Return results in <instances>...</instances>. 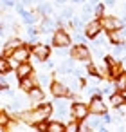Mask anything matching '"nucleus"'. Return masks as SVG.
Masks as SVG:
<instances>
[{
    "label": "nucleus",
    "mask_w": 126,
    "mask_h": 132,
    "mask_svg": "<svg viewBox=\"0 0 126 132\" xmlns=\"http://www.w3.org/2000/svg\"><path fill=\"white\" fill-rule=\"evenodd\" d=\"M90 94L92 96H99V89L97 87H90Z\"/></svg>",
    "instance_id": "38"
},
{
    "label": "nucleus",
    "mask_w": 126,
    "mask_h": 132,
    "mask_svg": "<svg viewBox=\"0 0 126 132\" xmlns=\"http://www.w3.org/2000/svg\"><path fill=\"white\" fill-rule=\"evenodd\" d=\"M18 119L24 121V123H29V125H36L38 121H43L45 116H43L38 109H34V110H29V112H22V114L18 116Z\"/></svg>",
    "instance_id": "1"
},
{
    "label": "nucleus",
    "mask_w": 126,
    "mask_h": 132,
    "mask_svg": "<svg viewBox=\"0 0 126 132\" xmlns=\"http://www.w3.org/2000/svg\"><path fill=\"white\" fill-rule=\"evenodd\" d=\"M22 105H24L22 100H20V98H15V101L9 105V110H18V109H22Z\"/></svg>",
    "instance_id": "29"
},
{
    "label": "nucleus",
    "mask_w": 126,
    "mask_h": 132,
    "mask_svg": "<svg viewBox=\"0 0 126 132\" xmlns=\"http://www.w3.org/2000/svg\"><path fill=\"white\" fill-rule=\"evenodd\" d=\"M85 119H86V123H88L90 130H101V132L104 130V123H103V121H101V119L97 118V114H92L90 118L86 116Z\"/></svg>",
    "instance_id": "11"
},
{
    "label": "nucleus",
    "mask_w": 126,
    "mask_h": 132,
    "mask_svg": "<svg viewBox=\"0 0 126 132\" xmlns=\"http://www.w3.org/2000/svg\"><path fill=\"white\" fill-rule=\"evenodd\" d=\"M99 24H101V27L106 29V31L121 29V27H122V20H119V18H115V16H103Z\"/></svg>",
    "instance_id": "3"
},
{
    "label": "nucleus",
    "mask_w": 126,
    "mask_h": 132,
    "mask_svg": "<svg viewBox=\"0 0 126 132\" xmlns=\"http://www.w3.org/2000/svg\"><path fill=\"white\" fill-rule=\"evenodd\" d=\"M40 83H43V85H51V78H49V76H40Z\"/></svg>",
    "instance_id": "34"
},
{
    "label": "nucleus",
    "mask_w": 126,
    "mask_h": 132,
    "mask_svg": "<svg viewBox=\"0 0 126 132\" xmlns=\"http://www.w3.org/2000/svg\"><path fill=\"white\" fill-rule=\"evenodd\" d=\"M103 11H104L103 6H101V4H95V13H97V15H103Z\"/></svg>",
    "instance_id": "37"
},
{
    "label": "nucleus",
    "mask_w": 126,
    "mask_h": 132,
    "mask_svg": "<svg viewBox=\"0 0 126 132\" xmlns=\"http://www.w3.org/2000/svg\"><path fill=\"white\" fill-rule=\"evenodd\" d=\"M4 89H7V81H6L2 76H0V90H4Z\"/></svg>",
    "instance_id": "35"
},
{
    "label": "nucleus",
    "mask_w": 126,
    "mask_h": 132,
    "mask_svg": "<svg viewBox=\"0 0 126 132\" xmlns=\"http://www.w3.org/2000/svg\"><path fill=\"white\" fill-rule=\"evenodd\" d=\"M88 112H90V114H97V116H101L103 112H106V105H104V101H101L99 96H94L92 101H90V105H88Z\"/></svg>",
    "instance_id": "7"
},
{
    "label": "nucleus",
    "mask_w": 126,
    "mask_h": 132,
    "mask_svg": "<svg viewBox=\"0 0 126 132\" xmlns=\"http://www.w3.org/2000/svg\"><path fill=\"white\" fill-rule=\"evenodd\" d=\"M90 2H92V4H94V6H95V4H97V2H99V0H90Z\"/></svg>",
    "instance_id": "46"
},
{
    "label": "nucleus",
    "mask_w": 126,
    "mask_h": 132,
    "mask_svg": "<svg viewBox=\"0 0 126 132\" xmlns=\"http://www.w3.org/2000/svg\"><path fill=\"white\" fill-rule=\"evenodd\" d=\"M43 33H52V29H54V22L51 20V18H47V20H43L42 22V27H40Z\"/></svg>",
    "instance_id": "22"
},
{
    "label": "nucleus",
    "mask_w": 126,
    "mask_h": 132,
    "mask_svg": "<svg viewBox=\"0 0 126 132\" xmlns=\"http://www.w3.org/2000/svg\"><path fill=\"white\" fill-rule=\"evenodd\" d=\"M38 2H42V0H38Z\"/></svg>",
    "instance_id": "48"
},
{
    "label": "nucleus",
    "mask_w": 126,
    "mask_h": 132,
    "mask_svg": "<svg viewBox=\"0 0 126 132\" xmlns=\"http://www.w3.org/2000/svg\"><path fill=\"white\" fill-rule=\"evenodd\" d=\"M77 127H79V125H77L76 121H72V123H69V125H67L65 128H67L69 132H76V130H77Z\"/></svg>",
    "instance_id": "32"
},
{
    "label": "nucleus",
    "mask_w": 126,
    "mask_h": 132,
    "mask_svg": "<svg viewBox=\"0 0 126 132\" xmlns=\"http://www.w3.org/2000/svg\"><path fill=\"white\" fill-rule=\"evenodd\" d=\"M11 71V63H9V60H7V56H0V74H7Z\"/></svg>",
    "instance_id": "16"
},
{
    "label": "nucleus",
    "mask_w": 126,
    "mask_h": 132,
    "mask_svg": "<svg viewBox=\"0 0 126 132\" xmlns=\"http://www.w3.org/2000/svg\"><path fill=\"white\" fill-rule=\"evenodd\" d=\"M92 16V7L90 6H85L83 7V15H81V20H88Z\"/></svg>",
    "instance_id": "28"
},
{
    "label": "nucleus",
    "mask_w": 126,
    "mask_h": 132,
    "mask_svg": "<svg viewBox=\"0 0 126 132\" xmlns=\"http://www.w3.org/2000/svg\"><path fill=\"white\" fill-rule=\"evenodd\" d=\"M122 103H124L122 94H110V105H112V107H119V105H122Z\"/></svg>",
    "instance_id": "20"
},
{
    "label": "nucleus",
    "mask_w": 126,
    "mask_h": 132,
    "mask_svg": "<svg viewBox=\"0 0 126 132\" xmlns=\"http://www.w3.org/2000/svg\"><path fill=\"white\" fill-rule=\"evenodd\" d=\"M2 9H4V4H0V11H2Z\"/></svg>",
    "instance_id": "47"
},
{
    "label": "nucleus",
    "mask_w": 126,
    "mask_h": 132,
    "mask_svg": "<svg viewBox=\"0 0 126 132\" xmlns=\"http://www.w3.org/2000/svg\"><path fill=\"white\" fill-rule=\"evenodd\" d=\"M122 15H124V22H126V4H124V7H122Z\"/></svg>",
    "instance_id": "41"
},
{
    "label": "nucleus",
    "mask_w": 126,
    "mask_h": 132,
    "mask_svg": "<svg viewBox=\"0 0 126 132\" xmlns=\"http://www.w3.org/2000/svg\"><path fill=\"white\" fill-rule=\"evenodd\" d=\"M33 87H36V81L31 78V74H29V76H25V78H20V89H22V90L29 92Z\"/></svg>",
    "instance_id": "15"
},
{
    "label": "nucleus",
    "mask_w": 126,
    "mask_h": 132,
    "mask_svg": "<svg viewBox=\"0 0 126 132\" xmlns=\"http://www.w3.org/2000/svg\"><path fill=\"white\" fill-rule=\"evenodd\" d=\"M121 94H122V98H124V101H126V89H122V92H121Z\"/></svg>",
    "instance_id": "43"
},
{
    "label": "nucleus",
    "mask_w": 126,
    "mask_h": 132,
    "mask_svg": "<svg viewBox=\"0 0 126 132\" xmlns=\"http://www.w3.org/2000/svg\"><path fill=\"white\" fill-rule=\"evenodd\" d=\"M69 18H72V9L70 7L63 9V13H61V20H69Z\"/></svg>",
    "instance_id": "30"
},
{
    "label": "nucleus",
    "mask_w": 126,
    "mask_h": 132,
    "mask_svg": "<svg viewBox=\"0 0 126 132\" xmlns=\"http://www.w3.org/2000/svg\"><path fill=\"white\" fill-rule=\"evenodd\" d=\"M29 74H33V65H31L29 62L18 63V67H16V76H18V78H25V76H29Z\"/></svg>",
    "instance_id": "12"
},
{
    "label": "nucleus",
    "mask_w": 126,
    "mask_h": 132,
    "mask_svg": "<svg viewBox=\"0 0 126 132\" xmlns=\"http://www.w3.org/2000/svg\"><path fill=\"white\" fill-rule=\"evenodd\" d=\"M33 54H34L38 60L45 62V60L49 58V54H51V49H49V45H45V44H36V45L33 47Z\"/></svg>",
    "instance_id": "9"
},
{
    "label": "nucleus",
    "mask_w": 126,
    "mask_h": 132,
    "mask_svg": "<svg viewBox=\"0 0 126 132\" xmlns=\"http://www.w3.org/2000/svg\"><path fill=\"white\" fill-rule=\"evenodd\" d=\"M38 13H42V15H52V7L49 4H40L38 6Z\"/></svg>",
    "instance_id": "25"
},
{
    "label": "nucleus",
    "mask_w": 126,
    "mask_h": 132,
    "mask_svg": "<svg viewBox=\"0 0 126 132\" xmlns=\"http://www.w3.org/2000/svg\"><path fill=\"white\" fill-rule=\"evenodd\" d=\"M108 40H110L113 45L124 44L126 36H124V33H122V27H121V29H112V31H108Z\"/></svg>",
    "instance_id": "10"
},
{
    "label": "nucleus",
    "mask_w": 126,
    "mask_h": 132,
    "mask_svg": "<svg viewBox=\"0 0 126 132\" xmlns=\"http://www.w3.org/2000/svg\"><path fill=\"white\" fill-rule=\"evenodd\" d=\"M70 112H72V116H74L77 121H81V119H85V118L88 116V107H86L85 103H81V101H76V103L72 105Z\"/></svg>",
    "instance_id": "6"
},
{
    "label": "nucleus",
    "mask_w": 126,
    "mask_h": 132,
    "mask_svg": "<svg viewBox=\"0 0 126 132\" xmlns=\"http://www.w3.org/2000/svg\"><path fill=\"white\" fill-rule=\"evenodd\" d=\"M104 4H106V6H113V4H115V0H104Z\"/></svg>",
    "instance_id": "40"
},
{
    "label": "nucleus",
    "mask_w": 126,
    "mask_h": 132,
    "mask_svg": "<svg viewBox=\"0 0 126 132\" xmlns=\"http://www.w3.org/2000/svg\"><path fill=\"white\" fill-rule=\"evenodd\" d=\"M20 2H22V4H31L33 0H20Z\"/></svg>",
    "instance_id": "42"
},
{
    "label": "nucleus",
    "mask_w": 126,
    "mask_h": 132,
    "mask_svg": "<svg viewBox=\"0 0 126 132\" xmlns=\"http://www.w3.org/2000/svg\"><path fill=\"white\" fill-rule=\"evenodd\" d=\"M115 85H117V89H126V74L124 72H121L119 76H117V81H115Z\"/></svg>",
    "instance_id": "24"
},
{
    "label": "nucleus",
    "mask_w": 126,
    "mask_h": 132,
    "mask_svg": "<svg viewBox=\"0 0 126 132\" xmlns=\"http://www.w3.org/2000/svg\"><path fill=\"white\" fill-rule=\"evenodd\" d=\"M77 130H83V132H88V130H90V127H88L86 119H81V125L77 127Z\"/></svg>",
    "instance_id": "31"
},
{
    "label": "nucleus",
    "mask_w": 126,
    "mask_h": 132,
    "mask_svg": "<svg viewBox=\"0 0 126 132\" xmlns=\"http://www.w3.org/2000/svg\"><path fill=\"white\" fill-rule=\"evenodd\" d=\"M70 56L74 60H79V62H88L90 60V51L83 45V44H77L72 51H70Z\"/></svg>",
    "instance_id": "2"
},
{
    "label": "nucleus",
    "mask_w": 126,
    "mask_h": 132,
    "mask_svg": "<svg viewBox=\"0 0 126 132\" xmlns=\"http://www.w3.org/2000/svg\"><path fill=\"white\" fill-rule=\"evenodd\" d=\"M101 116H104V118H103V123H112V118H110V116H106V112H103Z\"/></svg>",
    "instance_id": "39"
},
{
    "label": "nucleus",
    "mask_w": 126,
    "mask_h": 132,
    "mask_svg": "<svg viewBox=\"0 0 126 132\" xmlns=\"http://www.w3.org/2000/svg\"><path fill=\"white\" fill-rule=\"evenodd\" d=\"M56 2H58V4H65V0H56Z\"/></svg>",
    "instance_id": "45"
},
{
    "label": "nucleus",
    "mask_w": 126,
    "mask_h": 132,
    "mask_svg": "<svg viewBox=\"0 0 126 132\" xmlns=\"http://www.w3.org/2000/svg\"><path fill=\"white\" fill-rule=\"evenodd\" d=\"M72 71H74L72 62H63V63L60 65V72H61V74H72Z\"/></svg>",
    "instance_id": "21"
},
{
    "label": "nucleus",
    "mask_w": 126,
    "mask_h": 132,
    "mask_svg": "<svg viewBox=\"0 0 126 132\" xmlns=\"http://www.w3.org/2000/svg\"><path fill=\"white\" fill-rule=\"evenodd\" d=\"M2 4H4L6 7H13V6H15V0H2Z\"/></svg>",
    "instance_id": "36"
},
{
    "label": "nucleus",
    "mask_w": 126,
    "mask_h": 132,
    "mask_svg": "<svg viewBox=\"0 0 126 132\" xmlns=\"http://www.w3.org/2000/svg\"><path fill=\"white\" fill-rule=\"evenodd\" d=\"M29 54H31V51H29L27 47L20 45V47H16V49L11 53V58H13L16 63H22V62H27V60H29Z\"/></svg>",
    "instance_id": "8"
},
{
    "label": "nucleus",
    "mask_w": 126,
    "mask_h": 132,
    "mask_svg": "<svg viewBox=\"0 0 126 132\" xmlns=\"http://www.w3.org/2000/svg\"><path fill=\"white\" fill-rule=\"evenodd\" d=\"M56 109H58L60 116H65V112H67V101H58L56 103Z\"/></svg>",
    "instance_id": "27"
},
{
    "label": "nucleus",
    "mask_w": 126,
    "mask_h": 132,
    "mask_svg": "<svg viewBox=\"0 0 126 132\" xmlns=\"http://www.w3.org/2000/svg\"><path fill=\"white\" fill-rule=\"evenodd\" d=\"M20 45H22V42H20L18 38L7 40V44H6V47H4V54H6V56H11V53H13L16 47H20Z\"/></svg>",
    "instance_id": "14"
},
{
    "label": "nucleus",
    "mask_w": 126,
    "mask_h": 132,
    "mask_svg": "<svg viewBox=\"0 0 126 132\" xmlns=\"http://www.w3.org/2000/svg\"><path fill=\"white\" fill-rule=\"evenodd\" d=\"M7 123H9V116L4 110H0V128H6Z\"/></svg>",
    "instance_id": "26"
},
{
    "label": "nucleus",
    "mask_w": 126,
    "mask_h": 132,
    "mask_svg": "<svg viewBox=\"0 0 126 132\" xmlns=\"http://www.w3.org/2000/svg\"><path fill=\"white\" fill-rule=\"evenodd\" d=\"M52 44H54L56 47H69L70 36H69L63 29H58V31L54 33V36H52Z\"/></svg>",
    "instance_id": "5"
},
{
    "label": "nucleus",
    "mask_w": 126,
    "mask_h": 132,
    "mask_svg": "<svg viewBox=\"0 0 126 132\" xmlns=\"http://www.w3.org/2000/svg\"><path fill=\"white\" fill-rule=\"evenodd\" d=\"M20 15H22V18H24V22H25L27 26H31V24H34V22L38 20V18H36V16H34L33 13H29V11H24V9L20 11Z\"/></svg>",
    "instance_id": "19"
},
{
    "label": "nucleus",
    "mask_w": 126,
    "mask_h": 132,
    "mask_svg": "<svg viewBox=\"0 0 126 132\" xmlns=\"http://www.w3.org/2000/svg\"><path fill=\"white\" fill-rule=\"evenodd\" d=\"M51 92H52V96L54 98H65L69 92H70V89L65 85V83H61V81H51Z\"/></svg>",
    "instance_id": "4"
},
{
    "label": "nucleus",
    "mask_w": 126,
    "mask_h": 132,
    "mask_svg": "<svg viewBox=\"0 0 126 132\" xmlns=\"http://www.w3.org/2000/svg\"><path fill=\"white\" fill-rule=\"evenodd\" d=\"M38 110H40V112H42V114L47 118V116L52 112V105H51V103H42V105L38 107Z\"/></svg>",
    "instance_id": "23"
},
{
    "label": "nucleus",
    "mask_w": 126,
    "mask_h": 132,
    "mask_svg": "<svg viewBox=\"0 0 126 132\" xmlns=\"http://www.w3.org/2000/svg\"><path fill=\"white\" fill-rule=\"evenodd\" d=\"M72 2H76V4H81V2H83V0H72Z\"/></svg>",
    "instance_id": "44"
},
{
    "label": "nucleus",
    "mask_w": 126,
    "mask_h": 132,
    "mask_svg": "<svg viewBox=\"0 0 126 132\" xmlns=\"http://www.w3.org/2000/svg\"><path fill=\"white\" fill-rule=\"evenodd\" d=\"M101 24L99 22H90L88 26H86V29H85V33H86V36H90V38H94V36H97L99 33H101Z\"/></svg>",
    "instance_id": "13"
},
{
    "label": "nucleus",
    "mask_w": 126,
    "mask_h": 132,
    "mask_svg": "<svg viewBox=\"0 0 126 132\" xmlns=\"http://www.w3.org/2000/svg\"><path fill=\"white\" fill-rule=\"evenodd\" d=\"M29 96H31V100H34V101H42V100H43V90L38 89V87H33V89L29 90Z\"/></svg>",
    "instance_id": "18"
},
{
    "label": "nucleus",
    "mask_w": 126,
    "mask_h": 132,
    "mask_svg": "<svg viewBox=\"0 0 126 132\" xmlns=\"http://www.w3.org/2000/svg\"><path fill=\"white\" fill-rule=\"evenodd\" d=\"M27 35H29V36H36V27H34L33 24L27 27Z\"/></svg>",
    "instance_id": "33"
},
{
    "label": "nucleus",
    "mask_w": 126,
    "mask_h": 132,
    "mask_svg": "<svg viewBox=\"0 0 126 132\" xmlns=\"http://www.w3.org/2000/svg\"><path fill=\"white\" fill-rule=\"evenodd\" d=\"M47 130H51V132H63L65 130V125L60 123V121H49L47 123Z\"/></svg>",
    "instance_id": "17"
}]
</instances>
